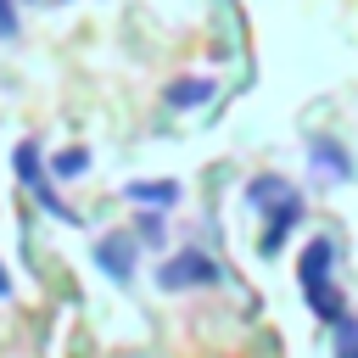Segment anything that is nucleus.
<instances>
[{
    "mask_svg": "<svg viewBox=\"0 0 358 358\" xmlns=\"http://www.w3.org/2000/svg\"><path fill=\"white\" fill-rule=\"evenodd\" d=\"M0 291H6V268H0Z\"/></svg>",
    "mask_w": 358,
    "mask_h": 358,
    "instance_id": "nucleus-9",
    "label": "nucleus"
},
{
    "mask_svg": "<svg viewBox=\"0 0 358 358\" xmlns=\"http://www.w3.org/2000/svg\"><path fill=\"white\" fill-rule=\"evenodd\" d=\"M313 162H319L324 173H336V179L347 173V157H341V151H330V145H313Z\"/></svg>",
    "mask_w": 358,
    "mask_h": 358,
    "instance_id": "nucleus-6",
    "label": "nucleus"
},
{
    "mask_svg": "<svg viewBox=\"0 0 358 358\" xmlns=\"http://www.w3.org/2000/svg\"><path fill=\"white\" fill-rule=\"evenodd\" d=\"M207 95H213V84H207V78H185V84H173V90H168V106H201Z\"/></svg>",
    "mask_w": 358,
    "mask_h": 358,
    "instance_id": "nucleus-4",
    "label": "nucleus"
},
{
    "mask_svg": "<svg viewBox=\"0 0 358 358\" xmlns=\"http://www.w3.org/2000/svg\"><path fill=\"white\" fill-rule=\"evenodd\" d=\"M207 280H218V268H213L201 252H185V257H173V263L162 268V285H168V291H179V285H207Z\"/></svg>",
    "mask_w": 358,
    "mask_h": 358,
    "instance_id": "nucleus-2",
    "label": "nucleus"
},
{
    "mask_svg": "<svg viewBox=\"0 0 358 358\" xmlns=\"http://www.w3.org/2000/svg\"><path fill=\"white\" fill-rule=\"evenodd\" d=\"M330 257H336L330 241H313V246L302 252V291H308V302H313L324 319H341V302L324 296V268H330Z\"/></svg>",
    "mask_w": 358,
    "mask_h": 358,
    "instance_id": "nucleus-1",
    "label": "nucleus"
},
{
    "mask_svg": "<svg viewBox=\"0 0 358 358\" xmlns=\"http://www.w3.org/2000/svg\"><path fill=\"white\" fill-rule=\"evenodd\" d=\"M17 22H11V11H6V0H0V34H11Z\"/></svg>",
    "mask_w": 358,
    "mask_h": 358,
    "instance_id": "nucleus-8",
    "label": "nucleus"
},
{
    "mask_svg": "<svg viewBox=\"0 0 358 358\" xmlns=\"http://www.w3.org/2000/svg\"><path fill=\"white\" fill-rule=\"evenodd\" d=\"M341 358H358V347H352V352H341Z\"/></svg>",
    "mask_w": 358,
    "mask_h": 358,
    "instance_id": "nucleus-10",
    "label": "nucleus"
},
{
    "mask_svg": "<svg viewBox=\"0 0 358 358\" xmlns=\"http://www.w3.org/2000/svg\"><path fill=\"white\" fill-rule=\"evenodd\" d=\"M129 196H134V201H157V207L179 201V190H173V185H129Z\"/></svg>",
    "mask_w": 358,
    "mask_h": 358,
    "instance_id": "nucleus-5",
    "label": "nucleus"
},
{
    "mask_svg": "<svg viewBox=\"0 0 358 358\" xmlns=\"http://www.w3.org/2000/svg\"><path fill=\"white\" fill-rule=\"evenodd\" d=\"M95 257L106 263V274H112V280H129V257H134V241H129V235H112V241H101V246H95Z\"/></svg>",
    "mask_w": 358,
    "mask_h": 358,
    "instance_id": "nucleus-3",
    "label": "nucleus"
},
{
    "mask_svg": "<svg viewBox=\"0 0 358 358\" xmlns=\"http://www.w3.org/2000/svg\"><path fill=\"white\" fill-rule=\"evenodd\" d=\"M84 162H90V157H84V151H67V157H62V162H56V168H62V173H78V168H84Z\"/></svg>",
    "mask_w": 358,
    "mask_h": 358,
    "instance_id": "nucleus-7",
    "label": "nucleus"
}]
</instances>
